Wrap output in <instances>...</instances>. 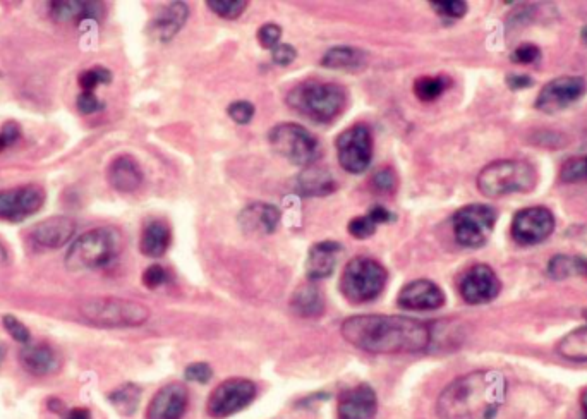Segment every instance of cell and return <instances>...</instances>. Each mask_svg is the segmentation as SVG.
I'll return each instance as SVG.
<instances>
[{"mask_svg":"<svg viewBox=\"0 0 587 419\" xmlns=\"http://www.w3.org/2000/svg\"><path fill=\"white\" fill-rule=\"evenodd\" d=\"M388 272L382 263L368 256H356L340 277V292L352 304L370 303L387 286Z\"/></svg>","mask_w":587,"mask_h":419,"instance_id":"obj_7","label":"cell"},{"mask_svg":"<svg viewBox=\"0 0 587 419\" xmlns=\"http://www.w3.org/2000/svg\"><path fill=\"white\" fill-rule=\"evenodd\" d=\"M256 385L246 378H229L217 385L206 402L208 416L225 419L241 413L256 399Z\"/></svg>","mask_w":587,"mask_h":419,"instance_id":"obj_11","label":"cell"},{"mask_svg":"<svg viewBox=\"0 0 587 419\" xmlns=\"http://www.w3.org/2000/svg\"><path fill=\"white\" fill-rule=\"evenodd\" d=\"M541 59V49L534 43H522L512 52V61L515 64H538Z\"/></svg>","mask_w":587,"mask_h":419,"instance_id":"obj_41","label":"cell"},{"mask_svg":"<svg viewBox=\"0 0 587 419\" xmlns=\"http://www.w3.org/2000/svg\"><path fill=\"white\" fill-rule=\"evenodd\" d=\"M587 318V311H586ZM557 351L563 359L574 363H586L587 361V323L575 328L558 342Z\"/></svg>","mask_w":587,"mask_h":419,"instance_id":"obj_30","label":"cell"},{"mask_svg":"<svg viewBox=\"0 0 587 419\" xmlns=\"http://www.w3.org/2000/svg\"><path fill=\"white\" fill-rule=\"evenodd\" d=\"M497 219V210L490 205L473 203L459 208L452 217L455 241L464 248H481L493 234Z\"/></svg>","mask_w":587,"mask_h":419,"instance_id":"obj_9","label":"cell"},{"mask_svg":"<svg viewBox=\"0 0 587 419\" xmlns=\"http://www.w3.org/2000/svg\"><path fill=\"white\" fill-rule=\"evenodd\" d=\"M212 377V366L208 365V363H193V365H189L186 371H184V378L188 382L208 383L212 380Z\"/></svg>","mask_w":587,"mask_h":419,"instance_id":"obj_44","label":"cell"},{"mask_svg":"<svg viewBox=\"0 0 587 419\" xmlns=\"http://www.w3.org/2000/svg\"><path fill=\"white\" fill-rule=\"evenodd\" d=\"M340 334L351 346L371 354H416L431 347V325L399 315H356Z\"/></svg>","mask_w":587,"mask_h":419,"instance_id":"obj_1","label":"cell"},{"mask_svg":"<svg viewBox=\"0 0 587 419\" xmlns=\"http://www.w3.org/2000/svg\"><path fill=\"white\" fill-rule=\"evenodd\" d=\"M76 104H78V110L81 112V114H83V116H90V114H95V112H98V110L103 109L102 102L98 100L95 93L91 92L79 93Z\"/></svg>","mask_w":587,"mask_h":419,"instance_id":"obj_46","label":"cell"},{"mask_svg":"<svg viewBox=\"0 0 587 419\" xmlns=\"http://www.w3.org/2000/svg\"><path fill=\"white\" fill-rule=\"evenodd\" d=\"M188 406V389L179 382L169 383L153 395L146 409V419H182Z\"/></svg>","mask_w":587,"mask_h":419,"instance_id":"obj_17","label":"cell"},{"mask_svg":"<svg viewBox=\"0 0 587 419\" xmlns=\"http://www.w3.org/2000/svg\"><path fill=\"white\" fill-rule=\"evenodd\" d=\"M586 92L587 81L581 76H558L541 88L534 107L543 114H558L577 104Z\"/></svg>","mask_w":587,"mask_h":419,"instance_id":"obj_12","label":"cell"},{"mask_svg":"<svg viewBox=\"0 0 587 419\" xmlns=\"http://www.w3.org/2000/svg\"><path fill=\"white\" fill-rule=\"evenodd\" d=\"M342 251V246L333 241L316 243L309 249L308 262H306V274L311 282L328 279L333 274V268L337 265V256Z\"/></svg>","mask_w":587,"mask_h":419,"instance_id":"obj_23","label":"cell"},{"mask_svg":"<svg viewBox=\"0 0 587 419\" xmlns=\"http://www.w3.org/2000/svg\"><path fill=\"white\" fill-rule=\"evenodd\" d=\"M268 141L275 152L294 165L309 167L320 157V143L316 136L294 122L275 126L268 134Z\"/></svg>","mask_w":587,"mask_h":419,"instance_id":"obj_8","label":"cell"},{"mask_svg":"<svg viewBox=\"0 0 587 419\" xmlns=\"http://www.w3.org/2000/svg\"><path fill=\"white\" fill-rule=\"evenodd\" d=\"M258 42H260L263 49H275L277 45H280V38H282V28L275 23H267V25L261 26L258 30Z\"/></svg>","mask_w":587,"mask_h":419,"instance_id":"obj_42","label":"cell"},{"mask_svg":"<svg viewBox=\"0 0 587 419\" xmlns=\"http://www.w3.org/2000/svg\"><path fill=\"white\" fill-rule=\"evenodd\" d=\"M243 229L251 234H273L280 222V210L267 203H253L239 215Z\"/></svg>","mask_w":587,"mask_h":419,"instance_id":"obj_24","label":"cell"},{"mask_svg":"<svg viewBox=\"0 0 587 419\" xmlns=\"http://www.w3.org/2000/svg\"><path fill=\"white\" fill-rule=\"evenodd\" d=\"M165 282H167V270L160 265H152L143 272V284L148 289H157V287L164 286Z\"/></svg>","mask_w":587,"mask_h":419,"instance_id":"obj_45","label":"cell"},{"mask_svg":"<svg viewBox=\"0 0 587 419\" xmlns=\"http://www.w3.org/2000/svg\"><path fill=\"white\" fill-rule=\"evenodd\" d=\"M509 383L497 370H476L455 378L436 401L440 419H495Z\"/></svg>","mask_w":587,"mask_h":419,"instance_id":"obj_2","label":"cell"},{"mask_svg":"<svg viewBox=\"0 0 587 419\" xmlns=\"http://www.w3.org/2000/svg\"><path fill=\"white\" fill-rule=\"evenodd\" d=\"M371 184H373V188L378 193L392 195V193H395V189L399 188V177H397L392 167H382L380 171H376L371 177Z\"/></svg>","mask_w":587,"mask_h":419,"instance_id":"obj_37","label":"cell"},{"mask_svg":"<svg viewBox=\"0 0 587 419\" xmlns=\"http://www.w3.org/2000/svg\"><path fill=\"white\" fill-rule=\"evenodd\" d=\"M109 401L117 413L122 416H133L140 406L141 389L134 383H124L119 389L110 392Z\"/></svg>","mask_w":587,"mask_h":419,"instance_id":"obj_31","label":"cell"},{"mask_svg":"<svg viewBox=\"0 0 587 419\" xmlns=\"http://www.w3.org/2000/svg\"><path fill=\"white\" fill-rule=\"evenodd\" d=\"M45 189L37 184L0 191V220L23 222L31 215L40 212L45 205Z\"/></svg>","mask_w":587,"mask_h":419,"instance_id":"obj_14","label":"cell"},{"mask_svg":"<svg viewBox=\"0 0 587 419\" xmlns=\"http://www.w3.org/2000/svg\"><path fill=\"white\" fill-rule=\"evenodd\" d=\"M107 179L115 191L134 193L143 184V171L136 158L131 155H121L110 162Z\"/></svg>","mask_w":587,"mask_h":419,"instance_id":"obj_21","label":"cell"},{"mask_svg":"<svg viewBox=\"0 0 587 419\" xmlns=\"http://www.w3.org/2000/svg\"><path fill=\"white\" fill-rule=\"evenodd\" d=\"M172 232L165 220H152L141 232L140 251L148 258H160L167 253Z\"/></svg>","mask_w":587,"mask_h":419,"instance_id":"obj_25","label":"cell"},{"mask_svg":"<svg viewBox=\"0 0 587 419\" xmlns=\"http://www.w3.org/2000/svg\"><path fill=\"white\" fill-rule=\"evenodd\" d=\"M79 313L86 322L102 328L140 327L150 318L148 306L121 298L85 299L79 304Z\"/></svg>","mask_w":587,"mask_h":419,"instance_id":"obj_6","label":"cell"},{"mask_svg":"<svg viewBox=\"0 0 587 419\" xmlns=\"http://www.w3.org/2000/svg\"><path fill=\"white\" fill-rule=\"evenodd\" d=\"M430 6L435 9L438 16L447 19L464 18L467 13V4L462 0H435Z\"/></svg>","mask_w":587,"mask_h":419,"instance_id":"obj_38","label":"cell"},{"mask_svg":"<svg viewBox=\"0 0 587 419\" xmlns=\"http://www.w3.org/2000/svg\"><path fill=\"white\" fill-rule=\"evenodd\" d=\"M368 217H370L376 225L378 224H387L390 220H394V213L388 212L387 208L385 207H375L371 208V212L368 213Z\"/></svg>","mask_w":587,"mask_h":419,"instance_id":"obj_50","label":"cell"},{"mask_svg":"<svg viewBox=\"0 0 587 419\" xmlns=\"http://www.w3.org/2000/svg\"><path fill=\"white\" fill-rule=\"evenodd\" d=\"M560 181L565 184L587 183V155L567 158L560 167Z\"/></svg>","mask_w":587,"mask_h":419,"instance_id":"obj_34","label":"cell"},{"mask_svg":"<svg viewBox=\"0 0 587 419\" xmlns=\"http://www.w3.org/2000/svg\"><path fill=\"white\" fill-rule=\"evenodd\" d=\"M64 419H91V413L86 407H74L64 416Z\"/></svg>","mask_w":587,"mask_h":419,"instance_id":"obj_51","label":"cell"},{"mask_svg":"<svg viewBox=\"0 0 587 419\" xmlns=\"http://www.w3.org/2000/svg\"><path fill=\"white\" fill-rule=\"evenodd\" d=\"M296 49L287 45V43H280L275 49L272 50V61L277 66H289L296 59Z\"/></svg>","mask_w":587,"mask_h":419,"instance_id":"obj_48","label":"cell"},{"mask_svg":"<svg viewBox=\"0 0 587 419\" xmlns=\"http://www.w3.org/2000/svg\"><path fill=\"white\" fill-rule=\"evenodd\" d=\"M397 304L407 311L440 310L445 304V294L431 280H412L400 289Z\"/></svg>","mask_w":587,"mask_h":419,"instance_id":"obj_16","label":"cell"},{"mask_svg":"<svg viewBox=\"0 0 587 419\" xmlns=\"http://www.w3.org/2000/svg\"><path fill=\"white\" fill-rule=\"evenodd\" d=\"M19 363L35 377H49L61 370V354L50 344H28L19 351Z\"/></svg>","mask_w":587,"mask_h":419,"instance_id":"obj_20","label":"cell"},{"mask_svg":"<svg viewBox=\"0 0 587 419\" xmlns=\"http://www.w3.org/2000/svg\"><path fill=\"white\" fill-rule=\"evenodd\" d=\"M450 85L452 79L448 76H423L414 81V93L421 102H435L436 98L447 92Z\"/></svg>","mask_w":587,"mask_h":419,"instance_id":"obj_33","label":"cell"},{"mask_svg":"<svg viewBox=\"0 0 587 419\" xmlns=\"http://www.w3.org/2000/svg\"><path fill=\"white\" fill-rule=\"evenodd\" d=\"M370 57L364 50L356 47H335L328 50L327 54L321 59V66L328 69H340V71H363L368 66Z\"/></svg>","mask_w":587,"mask_h":419,"instance_id":"obj_26","label":"cell"},{"mask_svg":"<svg viewBox=\"0 0 587 419\" xmlns=\"http://www.w3.org/2000/svg\"><path fill=\"white\" fill-rule=\"evenodd\" d=\"M587 260L581 256L557 255L548 263V275L551 279H569L572 275H586Z\"/></svg>","mask_w":587,"mask_h":419,"instance_id":"obj_32","label":"cell"},{"mask_svg":"<svg viewBox=\"0 0 587 419\" xmlns=\"http://www.w3.org/2000/svg\"><path fill=\"white\" fill-rule=\"evenodd\" d=\"M291 308L303 318H318L325 311V299L315 284H306L292 294Z\"/></svg>","mask_w":587,"mask_h":419,"instance_id":"obj_28","label":"cell"},{"mask_svg":"<svg viewBox=\"0 0 587 419\" xmlns=\"http://www.w3.org/2000/svg\"><path fill=\"white\" fill-rule=\"evenodd\" d=\"M76 234V222L66 215L42 220L30 229V241L40 248L59 249L66 246Z\"/></svg>","mask_w":587,"mask_h":419,"instance_id":"obj_19","label":"cell"},{"mask_svg":"<svg viewBox=\"0 0 587 419\" xmlns=\"http://www.w3.org/2000/svg\"><path fill=\"white\" fill-rule=\"evenodd\" d=\"M7 263V251L2 244H0V265Z\"/></svg>","mask_w":587,"mask_h":419,"instance_id":"obj_53","label":"cell"},{"mask_svg":"<svg viewBox=\"0 0 587 419\" xmlns=\"http://www.w3.org/2000/svg\"><path fill=\"white\" fill-rule=\"evenodd\" d=\"M19 138H21V128L18 122H6L0 129V153L4 152L7 146L14 145Z\"/></svg>","mask_w":587,"mask_h":419,"instance_id":"obj_47","label":"cell"},{"mask_svg":"<svg viewBox=\"0 0 587 419\" xmlns=\"http://www.w3.org/2000/svg\"><path fill=\"white\" fill-rule=\"evenodd\" d=\"M581 411H582V419H587V389L582 390Z\"/></svg>","mask_w":587,"mask_h":419,"instance_id":"obj_52","label":"cell"},{"mask_svg":"<svg viewBox=\"0 0 587 419\" xmlns=\"http://www.w3.org/2000/svg\"><path fill=\"white\" fill-rule=\"evenodd\" d=\"M206 6L220 18L237 19L239 16H243L248 2L246 0H210V2H206Z\"/></svg>","mask_w":587,"mask_h":419,"instance_id":"obj_35","label":"cell"},{"mask_svg":"<svg viewBox=\"0 0 587 419\" xmlns=\"http://www.w3.org/2000/svg\"><path fill=\"white\" fill-rule=\"evenodd\" d=\"M555 215L546 207L522 208L515 213L510 234L515 243L522 246H534L543 243L555 231Z\"/></svg>","mask_w":587,"mask_h":419,"instance_id":"obj_13","label":"cell"},{"mask_svg":"<svg viewBox=\"0 0 587 419\" xmlns=\"http://www.w3.org/2000/svg\"><path fill=\"white\" fill-rule=\"evenodd\" d=\"M297 184H299V189L304 196L332 195L333 191L337 189L332 174L318 165L306 167L297 179Z\"/></svg>","mask_w":587,"mask_h":419,"instance_id":"obj_27","label":"cell"},{"mask_svg":"<svg viewBox=\"0 0 587 419\" xmlns=\"http://www.w3.org/2000/svg\"><path fill=\"white\" fill-rule=\"evenodd\" d=\"M2 323H4V328H6L7 334L13 337L14 341L19 342V344H23V346H28L31 342V334L28 327H26L25 323L18 320L16 316L13 315H6L2 318Z\"/></svg>","mask_w":587,"mask_h":419,"instance_id":"obj_39","label":"cell"},{"mask_svg":"<svg viewBox=\"0 0 587 419\" xmlns=\"http://www.w3.org/2000/svg\"><path fill=\"white\" fill-rule=\"evenodd\" d=\"M122 249L121 232L114 227H97L74 241L66 253V267L71 272L98 270L114 262Z\"/></svg>","mask_w":587,"mask_h":419,"instance_id":"obj_5","label":"cell"},{"mask_svg":"<svg viewBox=\"0 0 587 419\" xmlns=\"http://www.w3.org/2000/svg\"><path fill=\"white\" fill-rule=\"evenodd\" d=\"M347 231L354 239H368L375 234L376 224L368 215H364V217L352 219L347 225Z\"/></svg>","mask_w":587,"mask_h":419,"instance_id":"obj_40","label":"cell"},{"mask_svg":"<svg viewBox=\"0 0 587 419\" xmlns=\"http://www.w3.org/2000/svg\"><path fill=\"white\" fill-rule=\"evenodd\" d=\"M479 193L497 200L503 196L531 193L538 184V172L524 160H495L481 169L476 179Z\"/></svg>","mask_w":587,"mask_h":419,"instance_id":"obj_4","label":"cell"},{"mask_svg":"<svg viewBox=\"0 0 587 419\" xmlns=\"http://www.w3.org/2000/svg\"><path fill=\"white\" fill-rule=\"evenodd\" d=\"M335 146L340 167L345 172L363 174L370 167L373 158V133L368 124L358 122L345 129L339 134Z\"/></svg>","mask_w":587,"mask_h":419,"instance_id":"obj_10","label":"cell"},{"mask_svg":"<svg viewBox=\"0 0 587 419\" xmlns=\"http://www.w3.org/2000/svg\"><path fill=\"white\" fill-rule=\"evenodd\" d=\"M378 397L368 383H359L339 395L337 419H375Z\"/></svg>","mask_w":587,"mask_h":419,"instance_id":"obj_18","label":"cell"},{"mask_svg":"<svg viewBox=\"0 0 587 419\" xmlns=\"http://www.w3.org/2000/svg\"><path fill=\"white\" fill-rule=\"evenodd\" d=\"M188 16V4L172 2L164 9H160V13L155 16L152 25H150V31H152L153 37L158 38L160 42H169L181 31L182 26L186 25Z\"/></svg>","mask_w":587,"mask_h":419,"instance_id":"obj_22","label":"cell"},{"mask_svg":"<svg viewBox=\"0 0 587 419\" xmlns=\"http://www.w3.org/2000/svg\"><path fill=\"white\" fill-rule=\"evenodd\" d=\"M227 114L237 124H248L253 119V116H255V105L244 102V100L234 102V104L229 105Z\"/></svg>","mask_w":587,"mask_h":419,"instance_id":"obj_43","label":"cell"},{"mask_svg":"<svg viewBox=\"0 0 587 419\" xmlns=\"http://www.w3.org/2000/svg\"><path fill=\"white\" fill-rule=\"evenodd\" d=\"M586 275H587V268H586Z\"/></svg>","mask_w":587,"mask_h":419,"instance_id":"obj_55","label":"cell"},{"mask_svg":"<svg viewBox=\"0 0 587 419\" xmlns=\"http://www.w3.org/2000/svg\"><path fill=\"white\" fill-rule=\"evenodd\" d=\"M500 291H502V282L495 274V270L485 263H478L467 268L459 279L460 298L473 306L491 303L493 299L498 298Z\"/></svg>","mask_w":587,"mask_h":419,"instance_id":"obj_15","label":"cell"},{"mask_svg":"<svg viewBox=\"0 0 587 419\" xmlns=\"http://www.w3.org/2000/svg\"><path fill=\"white\" fill-rule=\"evenodd\" d=\"M581 38H582V42H584V45H586V47H587V25L584 26V28H582Z\"/></svg>","mask_w":587,"mask_h":419,"instance_id":"obj_54","label":"cell"},{"mask_svg":"<svg viewBox=\"0 0 587 419\" xmlns=\"http://www.w3.org/2000/svg\"><path fill=\"white\" fill-rule=\"evenodd\" d=\"M110 81H112V73L105 67H93V69L79 74V86L83 92L93 93V90H97L98 86L107 85Z\"/></svg>","mask_w":587,"mask_h":419,"instance_id":"obj_36","label":"cell"},{"mask_svg":"<svg viewBox=\"0 0 587 419\" xmlns=\"http://www.w3.org/2000/svg\"><path fill=\"white\" fill-rule=\"evenodd\" d=\"M98 4L93 2H74V0H67V2H52L50 9H52V18L57 23H71V21H83L86 18H95L97 16Z\"/></svg>","mask_w":587,"mask_h":419,"instance_id":"obj_29","label":"cell"},{"mask_svg":"<svg viewBox=\"0 0 587 419\" xmlns=\"http://www.w3.org/2000/svg\"><path fill=\"white\" fill-rule=\"evenodd\" d=\"M507 85H509L510 90H524V88H529V86L534 85V79L531 76H527V74H509L507 76Z\"/></svg>","mask_w":587,"mask_h":419,"instance_id":"obj_49","label":"cell"},{"mask_svg":"<svg viewBox=\"0 0 587 419\" xmlns=\"http://www.w3.org/2000/svg\"><path fill=\"white\" fill-rule=\"evenodd\" d=\"M287 105L311 121L330 122L347 104V92L337 83L308 79L294 86L285 98Z\"/></svg>","mask_w":587,"mask_h":419,"instance_id":"obj_3","label":"cell"}]
</instances>
